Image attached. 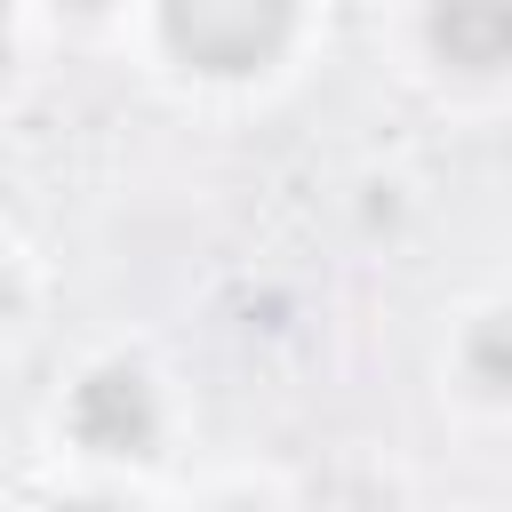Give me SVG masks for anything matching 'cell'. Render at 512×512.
Listing matches in <instances>:
<instances>
[{
	"label": "cell",
	"mask_w": 512,
	"mask_h": 512,
	"mask_svg": "<svg viewBox=\"0 0 512 512\" xmlns=\"http://www.w3.org/2000/svg\"><path fill=\"white\" fill-rule=\"evenodd\" d=\"M432 48L456 72L512 64V0H432Z\"/></svg>",
	"instance_id": "3"
},
{
	"label": "cell",
	"mask_w": 512,
	"mask_h": 512,
	"mask_svg": "<svg viewBox=\"0 0 512 512\" xmlns=\"http://www.w3.org/2000/svg\"><path fill=\"white\" fill-rule=\"evenodd\" d=\"M72 8H104V0H72Z\"/></svg>",
	"instance_id": "6"
},
{
	"label": "cell",
	"mask_w": 512,
	"mask_h": 512,
	"mask_svg": "<svg viewBox=\"0 0 512 512\" xmlns=\"http://www.w3.org/2000/svg\"><path fill=\"white\" fill-rule=\"evenodd\" d=\"M296 0H160L168 48L192 72H256L280 56Z\"/></svg>",
	"instance_id": "1"
},
{
	"label": "cell",
	"mask_w": 512,
	"mask_h": 512,
	"mask_svg": "<svg viewBox=\"0 0 512 512\" xmlns=\"http://www.w3.org/2000/svg\"><path fill=\"white\" fill-rule=\"evenodd\" d=\"M64 512H128V504H104V496H88V504H64Z\"/></svg>",
	"instance_id": "5"
},
{
	"label": "cell",
	"mask_w": 512,
	"mask_h": 512,
	"mask_svg": "<svg viewBox=\"0 0 512 512\" xmlns=\"http://www.w3.org/2000/svg\"><path fill=\"white\" fill-rule=\"evenodd\" d=\"M72 432L104 456H144L152 432H160V408H152V384L136 368H96L80 392H72Z\"/></svg>",
	"instance_id": "2"
},
{
	"label": "cell",
	"mask_w": 512,
	"mask_h": 512,
	"mask_svg": "<svg viewBox=\"0 0 512 512\" xmlns=\"http://www.w3.org/2000/svg\"><path fill=\"white\" fill-rule=\"evenodd\" d=\"M464 360H472V384L480 392H512V320H480Z\"/></svg>",
	"instance_id": "4"
}]
</instances>
